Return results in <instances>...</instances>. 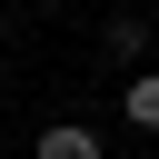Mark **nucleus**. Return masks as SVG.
Masks as SVG:
<instances>
[{
	"mask_svg": "<svg viewBox=\"0 0 159 159\" xmlns=\"http://www.w3.org/2000/svg\"><path fill=\"white\" fill-rule=\"evenodd\" d=\"M30 159H99V139H89V129H80V119H50V129H40V149H30Z\"/></svg>",
	"mask_w": 159,
	"mask_h": 159,
	"instance_id": "2",
	"label": "nucleus"
},
{
	"mask_svg": "<svg viewBox=\"0 0 159 159\" xmlns=\"http://www.w3.org/2000/svg\"><path fill=\"white\" fill-rule=\"evenodd\" d=\"M119 119H129V129H159V70L119 80Z\"/></svg>",
	"mask_w": 159,
	"mask_h": 159,
	"instance_id": "1",
	"label": "nucleus"
}]
</instances>
